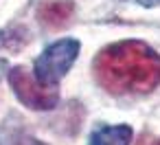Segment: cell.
<instances>
[{"label":"cell","mask_w":160,"mask_h":145,"mask_svg":"<svg viewBox=\"0 0 160 145\" xmlns=\"http://www.w3.org/2000/svg\"><path fill=\"white\" fill-rule=\"evenodd\" d=\"M79 40L75 38H64L53 44H48L35 60L33 64V75L42 86L57 88V84L66 77V73L72 68L77 55H79Z\"/></svg>","instance_id":"7a4b0ae2"},{"label":"cell","mask_w":160,"mask_h":145,"mask_svg":"<svg viewBox=\"0 0 160 145\" xmlns=\"http://www.w3.org/2000/svg\"><path fill=\"white\" fill-rule=\"evenodd\" d=\"M72 0H44L38 7V20L46 29H62L72 16Z\"/></svg>","instance_id":"277c9868"},{"label":"cell","mask_w":160,"mask_h":145,"mask_svg":"<svg viewBox=\"0 0 160 145\" xmlns=\"http://www.w3.org/2000/svg\"><path fill=\"white\" fill-rule=\"evenodd\" d=\"M138 5H142V7H147V9H151V7H158L160 5V0H136Z\"/></svg>","instance_id":"8992f818"},{"label":"cell","mask_w":160,"mask_h":145,"mask_svg":"<svg viewBox=\"0 0 160 145\" xmlns=\"http://www.w3.org/2000/svg\"><path fill=\"white\" fill-rule=\"evenodd\" d=\"M5 73H9V64H7V60L5 57H0V79H2V75Z\"/></svg>","instance_id":"52a82bcc"},{"label":"cell","mask_w":160,"mask_h":145,"mask_svg":"<svg viewBox=\"0 0 160 145\" xmlns=\"http://www.w3.org/2000/svg\"><path fill=\"white\" fill-rule=\"evenodd\" d=\"M134 136V130L127 123L118 125H99L92 130L88 145H129Z\"/></svg>","instance_id":"5b68a950"},{"label":"cell","mask_w":160,"mask_h":145,"mask_svg":"<svg viewBox=\"0 0 160 145\" xmlns=\"http://www.w3.org/2000/svg\"><path fill=\"white\" fill-rule=\"evenodd\" d=\"M94 79L114 97L149 95L160 84V55L147 42L123 40L99 51Z\"/></svg>","instance_id":"6da1fadb"},{"label":"cell","mask_w":160,"mask_h":145,"mask_svg":"<svg viewBox=\"0 0 160 145\" xmlns=\"http://www.w3.org/2000/svg\"><path fill=\"white\" fill-rule=\"evenodd\" d=\"M9 77V86L13 90V95L18 97V101L22 106H27L29 110H38V112H44V110H53L59 101V90L57 88H48V86H42L35 75H31L24 66H13L9 68L7 73Z\"/></svg>","instance_id":"3957f363"}]
</instances>
